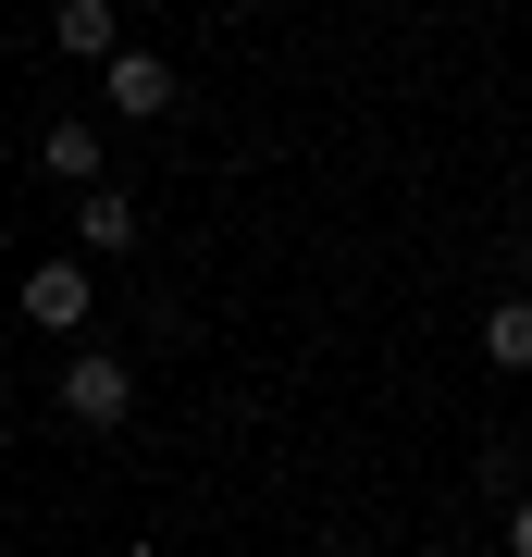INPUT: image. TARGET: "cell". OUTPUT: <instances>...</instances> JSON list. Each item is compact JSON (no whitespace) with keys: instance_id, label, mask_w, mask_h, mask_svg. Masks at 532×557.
Masks as SVG:
<instances>
[{"instance_id":"1","label":"cell","mask_w":532,"mask_h":557,"mask_svg":"<svg viewBox=\"0 0 532 557\" xmlns=\"http://www.w3.org/2000/svg\"><path fill=\"white\" fill-rule=\"evenodd\" d=\"M50 397H62V421H75V434H124V421H137V359L75 335V359L50 372Z\"/></svg>"},{"instance_id":"6","label":"cell","mask_w":532,"mask_h":557,"mask_svg":"<svg viewBox=\"0 0 532 557\" xmlns=\"http://www.w3.org/2000/svg\"><path fill=\"white\" fill-rule=\"evenodd\" d=\"M112 38H124V13H112V0H62V13H50V50H62V62H99Z\"/></svg>"},{"instance_id":"7","label":"cell","mask_w":532,"mask_h":557,"mask_svg":"<svg viewBox=\"0 0 532 557\" xmlns=\"http://www.w3.org/2000/svg\"><path fill=\"white\" fill-rule=\"evenodd\" d=\"M483 359H495V372H532V298H495L483 310Z\"/></svg>"},{"instance_id":"3","label":"cell","mask_w":532,"mask_h":557,"mask_svg":"<svg viewBox=\"0 0 532 557\" xmlns=\"http://www.w3.org/2000/svg\"><path fill=\"white\" fill-rule=\"evenodd\" d=\"M25 322H38V335H62V347H75L87 322H99V273H87V248H75V260H38V273H25Z\"/></svg>"},{"instance_id":"8","label":"cell","mask_w":532,"mask_h":557,"mask_svg":"<svg viewBox=\"0 0 532 557\" xmlns=\"http://www.w3.org/2000/svg\"><path fill=\"white\" fill-rule=\"evenodd\" d=\"M508 557H532V496H508Z\"/></svg>"},{"instance_id":"2","label":"cell","mask_w":532,"mask_h":557,"mask_svg":"<svg viewBox=\"0 0 532 557\" xmlns=\"http://www.w3.org/2000/svg\"><path fill=\"white\" fill-rule=\"evenodd\" d=\"M87 75H99V112H112V124H161V112L186 100V75H174L161 50H137V38H112Z\"/></svg>"},{"instance_id":"4","label":"cell","mask_w":532,"mask_h":557,"mask_svg":"<svg viewBox=\"0 0 532 557\" xmlns=\"http://www.w3.org/2000/svg\"><path fill=\"white\" fill-rule=\"evenodd\" d=\"M137 236H149V211H137V186H75V248L87 260H137Z\"/></svg>"},{"instance_id":"10","label":"cell","mask_w":532,"mask_h":557,"mask_svg":"<svg viewBox=\"0 0 532 557\" xmlns=\"http://www.w3.org/2000/svg\"><path fill=\"white\" fill-rule=\"evenodd\" d=\"M223 13H273V0H223Z\"/></svg>"},{"instance_id":"9","label":"cell","mask_w":532,"mask_h":557,"mask_svg":"<svg viewBox=\"0 0 532 557\" xmlns=\"http://www.w3.org/2000/svg\"><path fill=\"white\" fill-rule=\"evenodd\" d=\"M520 298H532V236H520Z\"/></svg>"},{"instance_id":"5","label":"cell","mask_w":532,"mask_h":557,"mask_svg":"<svg viewBox=\"0 0 532 557\" xmlns=\"http://www.w3.org/2000/svg\"><path fill=\"white\" fill-rule=\"evenodd\" d=\"M38 174L50 186H99L112 174V137H99V124H38Z\"/></svg>"}]
</instances>
